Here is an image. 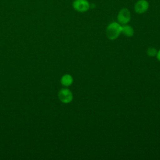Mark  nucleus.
<instances>
[{"instance_id": "6e6552de", "label": "nucleus", "mask_w": 160, "mask_h": 160, "mask_svg": "<svg viewBox=\"0 0 160 160\" xmlns=\"http://www.w3.org/2000/svg\"><path fill=\"white\" fill-rule=\"evenodd\" d=\"M158 52L157 49L154 47H149L147 49V54L150 57H154L156 56Z\"/></svg>"}, {"instance_id": "f03ea898", "label": "nucleus", "mask_w": 160, "mask_h": 160, "mask_svg": "<svg viewBox=\"0 0 160 160\" xmlns=\"http://www.w3.org/2000/svg\"><path fill=\"white\" fill-rule=\"evenodd\" d=\"M58 98L62 102L67 104L71 102L72 101L73 94L69 89L62 88L59 91Z\"/></svg>"}, {"instance_id": "1a4fd4ad", "label": "nucleus", "mask_w": 160, "mask_h": 160, "mask_svg": "<svg viewBox=\"0 0 160 160\" xmlns=\"http://www.w3.org/2000/svg\"><path fill=\"white\" fill-rule=\"evenodd\" d=\"M156 57L157 59L160 62V49L158 51V52H157V54H156Z\"/></svg>"}, {"instance_id": "39448f33", "label": "nucleus", "mask_w": 160, "mask_h": 160, "mask_svg": "<svg viewBox=\"0 0 160 160\" xmlns=\"http://www.w3.org/2000/svg\"><path fill=\"white\" fill-rule=\"evenodd\" d=\"M149 8V3L146 0H139L134 5V11L138 14L144 13Z\"/></svg>"}, {"instance_id": "f257e3e1", "label": "nucleus", "mask_w": 160, "mask_h": 160, "mask_svg": "<svg viewBox=\"0 0 160 160\" xmlns=\"http://www.w3.org/2000/svg\"><path fill=\"white\" fill-rule=\"evenodd\" d=\"M122 32V26L116 22L110 23L106 28V34L109 40L117 39Z\"/></svg>"}, {"instance_id": "20e7f679", "label": "nucleus", "mask_w": 160, "mask_h": 160, "mask_svg": "<svg viewBox=\"0 0 160 160\" xmlns=\"http://www.w3.org/2000/svg\"><path fill=\"white\" fill-rule=\"evenodd\" d=\"M72 7L76 11L84 12L89 9L90 4L87 0H75L72 2Z\"/></svg>"}, {"instance_id": "0eeeda50", "label": "nucleus", "mask_w": 160, "mask_h": 160, "mask_svg": "<svg viewBox=\"0 0 160 160\" xmlns=\"http://www.w3.org/2000/svg\"><path fill=\"white\" fill-rule=\"evenodd\" d=\"M134 29L133 28L129 26L126 24H124L122 26V32L121 33H122L124 36H127V37H132L134 35Z\"/></svg>"}, {"instance_id": "7ed1b4c3", "label": "nucleus", "mask_w": 160, "mask_h": 160, "mask_svg": "<svg viewBox=\"0 0 160 160\" xmlns=\"http://www.w3.org/2000/svg\"><path fill=\"white\" fill-rule=\"evenodd\" d=\"M118 21L120 24H126L131 19V13L128 9L122 8L119 12L117 16Z\"/></svg>"}, {"instance_id": "423d86ee", "label": "nucleus", "mask_w": 160, "mask_h": 160, "mask_svg": "<svg viewBox=\"0 0 160 160\" xmlns=\"http://www.w3.org/2000/svg\"><path fill=\"white\" fill-rule=\"evenodd\" d=\"M73 82V78L71 75L69 74H66L63 75L61 79V83L62 86L68 87L71 86Z\"/></svg>"}]
</instances>
